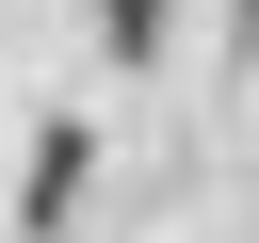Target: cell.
<instances>
[{
    "label": "cell",
    "instance_id": "cell-1",
    "mask_svg": "<svg viewBox=\"0 0 259 243\" xmlns=\"http://www.w3.org/2000/svg\"><path fill=\"white\" fill-rule=\"evenodd\" d=\"M81 146H97V130H81V113H49V146H32V227H65V194H81Z\"/></svg>",
    "mask_w": 259,
    "mask_h": 243
},
{
    "label": "cell",
    "instance_id": "cell-2",
    "mask_svg": "<svg viewBox=\"0 0 259 243\" xmlns=\"http://www.w3.org/2000/svg\"><path fill=\"white\" fill-rule=\"evenodd\" d=\"M97 16H113V49H130V65L162 49V0H97Z\"/></svg>",
    "mask_w": 259,
    "mask_h": 243
}]
</instances>
